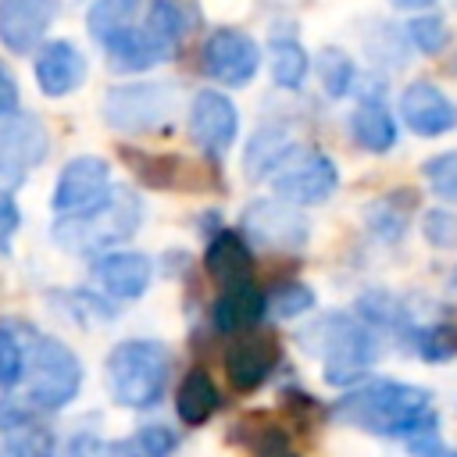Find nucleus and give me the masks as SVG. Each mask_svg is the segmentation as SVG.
<instances>
[{"instance_id": "obj_36", "label": "nucleus", "mask_w": 457, "mask_h": 457, "mask_svg": "<svg viewBox=\"0 0 457 457\" xmlns=\"http://www.w3.org/2000/svg\"><path fill=\"white\" fill-rule=\"evenodd\" d=\"M403 36H407V43H411L418 54L436 57V54H443L446 43H450V25L443 21V14H414V18H407Z\"/></svg>"}, {"instance_id": "obj_43", "label": "nucleus", "mask_w": 457, "mask_h": 457, "mask_svg": "<svg viewBox=\"0 0 457 457\" xmlns=\"http://www.w3.org/2000/svg\"><path fill=\"white\" fill-rule=\"evenodd\" d=\"M396 11H428L436 0H389Z\"/></svg>"}, {"instance_id": "obj_25", "label": "nucleus", "mask_w": 457, "mask_h": 457, "mask_svg": "<svg viewBox=\"0 0 457 457\" xmlns=\"http://www.w3.org/2000/svg\"><path fill=\"white\" fill-rule=\"evenodd\" d=\"M268 68H271V82L278 89H300L311 75V57L296 36H271Z\"/></svg>"}, {"instance_id": "obj_21", "label": "nucleus", "mask_w": 457, "mask_h": 457, "mask_svg": "<svg viewBox=\"0 0 457 457\" xmlns=\"http://www.w3.org/2000/svg\"><path fill=\"white\" fill-rule=\"evenodd\" d=\"M418 207V193L414 189H389L375 200H368L364 207V225L378 243H400L411 228V214Z\"/></svg>"}, {"instance_id": "obj_5", "label": "nucleus", "mask_w": 457, "mask_h": 457, "mask_svg": "<svg viewBox=\"0 0 457 457\" xmlns=\"http://www.w3.org/2000/svg\"><path fill=\"white\" fill-rule=\"evenodd\" d=\"M82 361L79 353L57 339V336H32L29 346V364H25V400L39 411V414H54L64 411L79 389H82Z\"/></svg>"}, {"instance_id": "obj_22", "label": "nucleus", "mask_w": 457, "mask_h": 457, "mask_svg": "<svg viewBox=\"0 0 457 457\" xmlns=\"http://www.w3.org/2000/svg\"><path fill=\"white\" fill-rule=\"evenodd\" d=\"M296 139L289 136L286 125H261L250 132L246 146H243V175L250 182H261V179H271V171L293 154Z\"/></svg>"}, {"instance_id": "obj_38", "label": "nucleus", "mask_w": 457, "mask_h": 457, "mask_svg": "<svg viewBox=\"0 0 457 457\" xmlns=\"http://www.w3.org/2000/svg\"><path fill=\"white\" fill-rule=\"evenodd\" d=\"M421 232H425L428 246L450 250V246H457V214L450 207H432L421 218Z\"/></svg>"}, {"instance_id": "obj_26", "label": "nucleus", "mask_w": 457, "mask_h": 457, "mask_svg": "<svg viewBox=\"0 0 457 457\" xmlns=\"http://www.w3.org/2000/svg\"><path fill=\"white\" fill-rule=\"evenodd\" d=\"M121 157H125V164L132 168V175H136L143 186H150V189H179L182 171L189 175V168L182 164L179 154H143V150L125 146Z\"/></svg>"}, {"instance_id": "obj_17", "label": "nucleus", "mask_w": 457, "mask_h": 457, "mask_svg": "<svg viewBox=\"0 0 457 457\" xmlns=\"http://www.w3.org/2000/svg\"><path fill=\"white\" fill-rule=\"evenodd\" d=\"M86 57L71 39H46L36 54H32V75L43 96L61 100L68 93H75L86 82Z\"/></svg>"}, {"instance_id": "obj_8", "label": "nucleus", "mask_w": 457, "mask_h": 457, "mask_svg": "<svg viewBox=\"0 0 457 457\" xmlns=\"http://www.w3.org/2000/svg\"><path fill=\"white\" fill-rule=\"evenodd\" d=\"M200 71L225 89H243L261 71V43L243 29H214L200 43Z\"/></svg>"}, {"instance_id": "obj_30", "label": "nucleus", "mask_w": 457, "mask_h": 457, "mask_svg": "<svg viewBox=\"0 0 457 457\" xmlns=\"http://www.w3.org/2000/svg\"><path fill=\"white\" fill-rule=\"evenodd\" d=\"M36 332H21L14 321H0V393H11L25 378L29 346Z\"/></svg>"}, {"instance_id": "obj_40", "label": "nucleus", "mask_w": 457, "mask_h": 457, "mask_svg": "<svg viewBox=\"0 0 457 457\" xmlns=\"http://www.w3.org/2000/svg\"><path fill=\"white\" fill-rule=\"evenodd\" d=\"M403 450H407L411 457H457V446L443 443L439 425H436V428H425V432H418V436H411V439L403 443Z\"/></svg>"}, {"instance_id": "obj_35", "label": "nucleus", "mask_w": 457, "mask_h": 457, "mask_svg": "<svg viewBox=\"0 0 457 457\" xmlns=\"http://www.w3.org/2000/svg\"><path fill=\"white\" fill-rule=\"evenodd\" d=\"M118 446L125 457H171L179 450V436H175V428H168L161 421H146Z\"/></svg>"}, {"instance_id": "obj_27", "label": "nucleus", "mask_w": 457, "mask_h": 457, "mask_svg": "<svg viewBox=\"0 0 457 457\" xmlns=\"http://www.w3.org/2000/svg\"><path fill=\"white\" fill-rule=\"evenodd\" d=\"M143 29L161 46V54L171 61L182 36H186V11L175 0H146L143 7Z\"/></svg>"}, {"instance_id": "obj_4", "label": "nucleus", "mask_w": 457, "mask_h": 457, "mask_svg": "<svg viewBox=\"0 0 457 457\" xmlns=\"http://www.w3.org/2000/svg\"><path fill=\"white\" fill-rule=\"evenodd\" d=\"M143 225V200L129 186H114V193L89 214L79 218H57L54 221V243L68 253L100 257L107 250H118L129 243Z\"/></svg>"}, {"instance_id": "obj_6", "label": "nucleus", "mask_w": 457, "mask_h": 457, "mask_svg": "<svg viewBox=\"0 0 457 457\" xmlns=\"http://www.w3.org/2000/svg\"><path fill=\"white\" fill-rule=\"evenodd\" d=\"M179 86L168 79H139V82H118L104 93L100 100V118L129 136H143V132H161L171 125L175 111H179Z\"/></svg>"}, {"instance_id": "obj_31", "label": "nucleus", "mask_w": 457, "mask_h": 457, "mask_svg": "<svg viewBox=\"0 0 457 457\" xmlns=\"http://www.w3.org/2000/svg\"><path fill=\"white\" fill-rule=\"evenodd\" d=\"M314 71H318V82H321L325 96H332V100L350 96V89L357 86V64H353V57H350L343 46H325V50H318Z\"/></svg>"}, {"instance_id": "obj_23", "label": "nucleus", "mask_w": 457, "mask_h": 457, "mask_svg": "<svg viewBox=\"0 0 457 457\" xmlns=\"http://www.w3.org/2000/svg\"><path fill=\"white\" fill-rule=\"evenodd\" d=\"M221 407V393L214 386V378L204 371V368H193L186 371V378L179 382V393H175V411H179V421L189 425V428H200L211 421V414Z\"/></svg>"}, {"instance_id": "obj_42", "label": "nucleus", "mask_w": 457, "mask_h": 457, "mask_svg": "<svg viewBox=\"0 0 457 457\" xmlns=\"http://www.w3.org/2000/svg\"><path fill=\"white\" fill-rule=\"evenodd\" d=\"M68 443H71V446H68L61 457H96V453H100V443H96L93 436H71Z\"/></svg>"}, {"instance_id": "obj_20", "label": "nucleus", "mask_w": 457, "mask_h": 457, "mask_svg": "<svg viewBox=\"0 0 457 457\" xmlns=\"http://www.w3.org/2000/svg\"><path fill=\"white\" fill-rule=\"evenodd\" d=\"M350 139L364 154H389L396 146V118L378 93H368L350 111Z\"/></svg>"}, {"instance_id": "obj_33", "label": "nucleus", "mask_w": 457, "mask_h": 457, "mask_svg": "<svg viewBox=\"0 0 457 457\" xmlns=\"http://www.w3.org/2000/svg\"><path fill=\"white\" fill-rule=\"evenodd\" d=\"M407 346L428 364H443L457 357V325H411Z\"/></svg>"}, {"instance_id": "obj_1", "label": "nucleus", "mask_w": 457, "mask_h": 457, "mask_svg": "<svg viewBox=\"0 0 457 457\" xmlns=\"http://www.w3.org/2000/svg\"><path fill=\"white\" fill-rule=\"evenodd\" d=\"M332 418L382 439H411L439 425L432 393L400 378H364L332 403Z\"/></svg>"}, {"instance_id": "obj_44", "label": "nucleus", "mask_w": 457, "mask_h": 457, "mask_svg": "<svg viewBox=\"0 0 457 457\" xmlns=\"http://www.w3.org/2000/svg\"><path fill=\"white\" fill-rule=\"evenodd\" d=\"M96 457H125V453H121V446L114 443V446H104V450H100Z\"/></svg>"}, {"instance_id": "obj_32", "label": "nucleus", "mask_w": 457, "mask_h": 457, "mask_svg": "<svg viewBox=\"0 0 457 457\" xmlns=\"http://www.w3.org/2000/svg\"><path fill=\"white\" fill-rule=\"evenodd\" d=\"M228 439H239V446H250L261 457H286V432L271 418H264V411H253L243 421H236Z\"/></svg>"}, {"instance_id": "obj_19", "label": "nucleus", "mask_w": 457, "mask_h": 457, "mask_svg": "<svg viewBox=\"0 0 457 457\" xmlns=\"http://www.w3.org/2000/svg\"><path fill=\"white\" fill-rule=\"evenodd\" d=\"M264 314H268V293H261L253 282L225 286L218 293V300L211 303V321L225 336H246V332H253Z\"/></svg>"}, {"instance_id": "obj_28", "label": "nucleus", "mask_w": 457, "mask_h": 457, "mask_svg": "<svg viewBox=\"0 0 457 457\" xmlns=\"http://www.w3.org/2000/svg\"><path fill=\"white\" fill-rule=\"evenodd\" d=\"M0 436H4V453L0 457H57V439L39 421V411L25 414L18 425L4 428Z\"/></svg>"}, {"instance_id": "obj_2", "label": "nucleus", "mask_w": 457, "mask_h": 457, "mask_svg": "<svg viewBox=\"0 0 457 457\" xmlns=\"http://www.w3.org/2000/svg\"><path fill=\"white\" fill-rule=\"evenodd\" d=\"M303 346L321 357V375L336 389H353L375 368L382 339L357 314L332 311L303 328Z\"/></svg>"}, {"instance_id": "obj_15", "label": "nucleus", "mask_w": 457, "mask_h": 457, "mask_svg": "<svg viewBox=\"0 0 457 457\" xmlns=\"http://www.w3.org/2000/svg\"><path fill=\"white\" fill-rule=\"evenodd\" d=\"M400 121L421 139H439L457 129V100H450L436 82L414 79L400 93Z\"/></svg>"}, {"instance_id": "obj_29", "label": "nucleus", "mask_w": 457, "mask_h": 457, "mask_svg": "<svg viewBox=\"0 0 457 457\" xmlns=\"http://www.w3.org/2000/svg\"><path fill=\"white\" fill-rule=\"evenodd\" d=\"M353 314H357L364 325H371L375 332H407V328H411L407 307H403L393 293H386V289H364V293L357 296Z\"/></svg>"}, {"instance_id": "obj_13", "label": "nucleus", "mask_w": 457, "mask_h": 457, "mask_svg": "<svg viewBox=\"0 0 457 457\" xmlns=\"http://www.w3.org/2000/svg\"><path fill=\"white\" fill-rule=\"evenodd\" d=\"M50 139L36 114H11L0 125V179L7 186H18L32 168L46 161Z\"/></svg>"}, {"instance_id": "obj_39", "label": "nucleus", "mask_w": 457, "mask_h": 457, "mask_svg": "<svg viewBox=\"0 0 457 457\" xmlns=\"http://www.w3.org/2000/svg\"><path fill=\"white\" fill-rule=\"evenodd\" d=\"M21 228V207L11 189H0V257L11 253V243Z\"/></svg>"}, {"instance_id": "obj_11", "label": "nucleus", "mask_w": 457, "mask_h": 457, "mask_svg": "<svg viewBox=\"0 0 457 457\" xmlns=\"http://www.w3.org/2000/svg\"><path fill=\"white\" fill-rule=\"evenodd\" d=\"M186 129H189L193 146L204 150V157L221 161L232 150V143L239 139V111L221 89H200L189 100Z\"/></svg>"}, {"instance_id": "obj_41", "label": "nucleus", "mask_w": 457, "mask_h": 457, "mask_svg": "<svg viewBox=\"0 0 457 457\" xmlns=\"http://www.w3.org/2000/svg\"><path fill=\"white\" fill-rule=\"evenodd\" d=\"M18 104H21V86L11 71V64L0 57V118L18 114Z\"/></svg>"}, {"instance_id": "obj_24", "label": "nucleus", "mask_w": 457, "mask_h": 457, "mask_svg": "<svg viewBox=\"0 0 457 457\" xmlns=\"http://www.w3.org/2000/svg\"><path fill=\"white\" fill-rule=\"evenodd\" d=\"M146 0H93L86 11V29L96 46L114 43L121 32H129L143 18Z\"/></svg>"}, {"instance_id": "obj_34", "label": "nucleus", "mask_w": 457, "mask_h": 457, "mask_svg": "<svg viewBox=\"0 0 457 457\" xmlns=\"http://www.w3.org/2000/svg\"><path fill=\"white\" fill-rule=\"evenodd\" d=\"M314 303H318L314 289H311L307 282H296V278L278 282V286H271V289H268V314H271V318H278V321L303 318V314H311V311H314Z\"/></svg>"}, {"instance_id": "obj_18", "label": "nucleus", "mask_w": 457, "mask_h": 457, "mask_svg": "<svg viewBox=\"0 0 457 457\" xmlns=\"http://www.w3.org/2000/svg\"><path fill=\"white\" fill-rule=\"evenodd\" d=\"M204 271L225 289V286H239V282H253V253H250V239L239 228H218L207 236V250H204Z\"/></svg>"}, {"instance_id": "obj_10", "label": "nucleus", "mask_w": 457, "mask_h": 457, "mask_svg": "<svg viewBox=\"0 0 457 457\" xmlns=\"http://www.w3.org/2000/svg\"><path fill=\"white\" fill-rule=\"evenodd\" d=\"M111 193H114L111 164L96 154H79L61 168L50 204L57 218H79V214L96 211Z\"/></svg>"}, {"instance_id": "obj_37", "label": "nucleus", "mask_w": 457, "mask_h": 457, "mask_svg": "<svg viewBox=\"0 0 457 457\" xmlns=\"http://www.w3.org/2000/svg\"><path fill=\"white\" fill-rule=\"evenodd\" d=\"M421 171H425L428 189H432V193H436L443 204L457 207V150H446V154L428 157Z\"/></svg>"}, {"instance_id": "obj_14", "label": "nucleus", "mask_w": 457, "mask_h": 457, "mask_svg": "<svg viewBox=\"0 0 457 457\" xmlns=\"http://www.w3.org/2000/svg\"><path fill=\"white\" fill-rule=\"evenodd\" d=\"M61 14V0H0V43L14 57L36 54Z\"/></svg>"}, {"instance_id": "obj_9", "label": "nucleus", "mask_w": 457, "mask_h": 457, "mask_svg": "<svg viewBox=\"0 0 457 457\" xmlns=\"http://www.w3.org/2000/svg\"><path fill=\"white\" fill-rule=\"evenodd\" d=\"M239 232L250 239V246L268 250H303L311 239V221L303 207H293L278 196H261L243 207Z\"/></svg>"}, {"instance_id": "obj_3", "label": "nucleus", "mask_w": 457, "mask_h": 457, "mask_svg": "<svg viewBox=\"0 0 457 457\" xmlns=\"http://www.w3.org/2000/svg\"><path fill=\"white\" fill-rule=\"evenodd\" d=\"M168 371H171V353L161 339H121L104 364V378H107V393L114 403L129 407V411H150L161 403L164 386H168Z\"/></svg>"}, {"instance_id": "obj_12", "label": "nucleus", "mask_w": 457, "mask_h": 457, "mask_svg": "<svg viewBox=\"0 0 457 457\" xmlns=\"http://www.w3.org/2000/svg\"><path fill=\"white\" fill-rule=\"evenodd\" d=\"M278 361H282L278 336L264 332V328H253V332L239 336L225 350V378H228V386L236 393H253V389H261L271 378Z\"/></svg>"}, {"instance_id": "obj_7", "label": "nucleus", "mask_w": 457, "mask_h": 457, "mask_svg": "<svg viewBox=\"0 0 457 457\" xmlns=\"http://www.w3.org/2000/svg\"><path fill=\"white\" fill-rule=\"evenodd\" d=\"M271 193L293 207L325 204L339 189V164L314 146H293V154L271 171Z\"/></svg>"}, {"instance_id": "obj_45", "label": "nucleus", "mask_w": 457, "mask_h": 457, "mask_svg": "<svg viewBox=\"0 0 457 457\" xmlns=\"http://www.w3.org/2000/svg\"><path fill=\"white\" fill-rule=\"evenodd\" d=\"M450 286H453V293H457V264H453V271H450Z\"/></svg>"}, {"instance_id": "obj_16", "label": "nucleus", "mask_w": 457, "mask_h": 457, "mask_svg": "<svg viewBox=\"0 0 457 457\" xmlns=\"http://www.w3.org/2000/svg\"><path fill=\"white\" fill-rule=\"evenodd\" d=\"M89 275L104 296H111L118 303H132L150 289L154 261L143 250H107V253L93 257Z\"/></svg>"}]
</instances>
